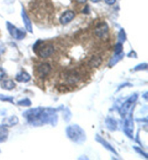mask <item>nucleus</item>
Instances as JSON below:
<instances>
[{
  "label": "nucleus",
  "instance_id": "obj_1",
  "mask_svg": "<svg viewBox=\"0 0 148 160\" xmlns=\"http://www.w3.org/2000/svg\"><path fill=\"white\" fill-rule=\"evenodd\" d=\"M36 48H38V51H36L38 55L40 57L43 58L49 57L54 52V47L52 44H43L41 41H37L36 44L34 46V50Z\"/></svg>",
  "mask_w": 148,
  "mask_h": 160
},
{
  "label": "nucleus",
  "instance_id": "obj_2",
  "mask_svg": "<svg viewBox=\"0 0 148 160\" xmlns=\"http://www.w3.org/2000/svg\"><path fill=\"white\" fill-rule=\"evenodd\" d=\"M67 132L69 137L72 141L79 142V140H83L84 137V133L82 129L78 126H70L67 129Z\"/></svg>",
  "mask_w": 148,
  "mask_h": 160
},
{
  "label": "nucleus",
  "instance_id": "obj_3",
  "mask_svg": "<svg viewBox=\"0 0 148 160\" xmlns=\"http://www.w3.org/2000/svg\"><path fill=\"white\" fill-rule=\"evenodd\" d=\"M66 82H67L69 84H75L77 83L81 79V75L79 72L77 71H69L65 72L63 75Z\"/></svg>",
  "mask_w": 148,
  "mask_h": 160
},
{
  "label": "nucleus",
  "instance_id": "obj_4",
  "mask_svg": "<svg viewBox=\"0 0 148 160\" xmlns=\"http://www.w3.org/2000/svg\"><path fill=\"white\" fill-rule=\"evenodd\" d=\"M7 27H8L9 32L14 38L21 40L25 38V32L22 30L18 29L17 28L14 26V25L13 24H11L10 22H7Z\"/></svg>",
  "mask_w": 148,
  "mask_h": 160
},
{
  "label": "nucleus",
  "instance_id": "obj_5",
  "mask_svg": "<svg viewBox=\"0 0 148 160\" xmlns=\"http://www.w3.org/2000/svg\"><path fill=\"white\" fill-rule=\"evenodd\" d=\"M51 66L50 64L47 63H41L38 67L37 68L36 72H37V75L39 78L43 79L48 75L49 73L51 72Z\"/></svg>",
  "mask_w": 148,
  "mask_h": 160
},
{
  "label": "nucleus",
  "instance_id": "obj_6",
  "mask_svg": "<svg viewBox=\"0 0 148 160\" xmlns=\"http://www.w3.org/2000/svg\"><path fill=\"white\" fill-rule=\"evenodd\" d=\"M75 14L73 11L67 10L64 12L60 17V23L62 25H67L74 18Z\"/></svg>",
  "mask_w": 148,
  "mask_h": 160
},
{
  "label": "nucleus",
  "instance_id": "obj_7",
  "mask_svg": "<svg viewBox=\"0 0 148 160\" xmlns=\"http://www.w3.org/2000/svg\"><path fill=\"white\" fill-rule=\"evenodd\" d=\"M109 31V27L105 23H100L96 27L95 29V34L98 37L100 38H103L106 36Z\"/></svg>",
  "mask_w": 148,
  "mask_h": 160
},
{
  "label": "nucleus",
  "instance_id": "obj_8",
  "mask_svg": "<svg viewBox=\"0 0 148 160\" xmlns=\"http://www.w3.org/2000/svg\"><path fill=\"white\" fill-rule=\"evenodd\" d=\"M22 18L23 20V22H24L25 26L26 28V30H28L29 32H33V28H32V25H31V22H30V20L28 18V15L25 12V9H23L22 10Z\"/></svg>",
  "mask_w": 148,
  "mask_h": 160
},
{
  "label": "nucleus",
  "instance_id": "obj_9",
  "mask_svg": "<svg viewBox=\"0 0 148 160\" xmlns=\"http://www.w3.org/2000/svg\"><path fill=\"white\" fill-rule=\"evenodd\" d=\"M18 123V118L16 116H11L9 118H5L2 121V125L4 126L12 127L15 126Z\"/></svg>",
  "mask_w": 148,
  "mask_h": 160
},
{
  "label": "nucleus",
  "instance_id": "obj_10",
  "mask_svg": "<svg viewBox=\"0 0 148 160\" xmlns=\"http://www.w3.org/2000/svg\"><path fill=\"white\" fill-rule=\"evenodd\" d=\"M137 96L134 95L132 98H130V100H127L125 103H124V104L123 105V106L121 107V110H120L121 113L122 115L125 114L126 112L128 111L129 109H130V108L131 105L132 104V102H134V101H135V100H137Z\"/></svg>",
  "mask_w": 148,
  "mask_h": 160
},
{
  "label": "nucleus",
  "instance_id": "obj_11",
  "mask_svg": "<svg viewBox=\"0 0 148 160\" xmlns=\"http://www.w3.org/2000/svg\"><path fill=\"white\" fill-rule=\"evenodd\" d=\"M1 88L4 89H7V90H11L13 88H15V83L13 80L11 79H6L3 80L1 82Z\"/></svg>",
  "mask_w": 148,
  "mask_h": 160
},
{
  "label": "nucleus",
  "instance_id": "obj_12",
  "mask_svg": "<svg viewBox=\"0 0 148 160\" xmlns=\"http://www.w3.org/2000/svg\"><path fill=\"white\" fill-rule=\"evenodd\" d=\"M16 80L20 82H27L30 80V76L27 72H20L16 76Z\"/></svg>",
  "mask_w": 148,
  "mask_h": 160
},
{
  "label": "nucleus",
  "instance_id": "obj_13",
  "mask_svg": "<svg viewBox=\"0 0 148 160\" xmlns=\"http://www.w3.org/2000/svg\"><path fill=\"white\" fill-rule=\"evenodd\" d=\"M102 62V59L100 57L97 56H94L91 58V59L89 62V66L91 67H97L100 65Z\"/></svg>",
  "mask_w": 148,
  "mask_h": 160
},
{
  "label": "nucleus",
  "instance_id": "obj_14",
  "mask_svg": "<svg viewBox=\"0 0 148 160\" xmlns=\"http://www.w3.org/2000/svg\"><path fill=\"white\" fill-rule=\"evenodd\" d=\"M8 136V131L5 127L0 126V142H4L7 139Z\"/></svg>",
  "mask_w": 148,
  "mask_h": 160
},
{
  "label": "nucleus",
  "instance_id": "obj_15",
  "mask_svg": "<svg viewBox=\"0 0 148 160\" xmlns=\"http://www.w3.org/2000/svg\"><path fill=\"white\" fill-rule=\"evenodd\" d=\"M18 104L23 105V106H30V105H31V102H30L28 99H25V100L19 101Z\"/></svg>",
  "mask_w": 148,
  "mask_h": 160
},
{
  "label": "nucleus",
  "instance_id": "obj_16",
  "mask_svg": "<svg viewBox=\"0 0 148 160\" xmlns=\"http://www.w3.org/2000/svg\"><path fill=\"white\" fill-rule=\"evenodd\" d=\"M119 41H120V42H119L120 43H123V42L126 40V34L123 30H121V32H119Z\"/></svg>",
  "mask_w": 148,
  "mask_h": 160
},
{
  "label": "nucleus",
  "instance_id": "obj_17",
  "mask_svg": "<svg viewBox=\"0 0 148 160\" xmlns=\"http://www.w3.org/2000/svg\"><path fill=\"white\" fill-rule=\"evenodd\" d=\"M122 51V45L121 43H119L116 45V47H115V53L116 55H119V54L121 53Z\"/></svg>",
  "mask_w": 148,
  "mask_h": 160
},
{
  "label": "nucleus",
  "instance_id": "obj_18",
  "mask_svg": "<svg viewBox=\"0 0 148 160\" xmlns=\"http://www.w3.org/2000/svg\"><path fill=\"white\" fill-rule=\"evenodd\" d=\"M0 100L2 101H8V102H13V98L8 97L3 95H0Z\"/></svg>",
  "mask_w": 148,
  "mask_h": 160
},
{
  "label": "nucleus",
  "instance_id": "obj_19",
  "mask_svg": "<svg viewBox=\"0 0 148 160\" xmlns=\"http://www.w3.org/2000/svg\"><path fill=\"white\" fill-rule=\"evenodd\" d=\"M4 76H5V72L2 68L0 67V80L3 79Z\"/></svg>",
  "mask_w": 148,
  "mask_h": 160
},
{
  "label": "nucleus",
  "instance_id": "obj_20",
  "mask_svg": "<svg viewBox=\"0 0 148 160\" xmlns=\"http://www.w3.org/2000/svg\"><path fill=\"white\" fill-rule=\"evenodd\" d=\"M116 0H105V3L109 4V5H112V4H114L115 2H116Z\"/></svg>",
  "mask_w": 148,
  "mask_h": 160
},
{
  "label": "nucleus",
  "instance_id": "obj_21",
  "mask_svg": "<svg viewBox=\"0 0 148 160\" xmlns=\"http://www.w3.org/2000/svg\"><path fill=\"white\" fill-rule=\"evenodd\" d=\"M76 1L80 4H84V3H85L88 0H76Z\"/></svg>",
  "mask_w": 148,
  "mask_h": 160
},
{
  "label": "nucleus",
  "instance_id": "obj_22",
  "mask_svg": "<svg viewBox=\"0 0 148 160\" xmlns=\"http://www.w3.org/2000/svg\"><path fill=\"white\" fill-rule=\"evenodd\" d=\"M91 2H93V3H98V2H99L100 1H101V0H90Z\"/></svg>",
  "mask_w": 148,
  "mask_h": 160
}]
</instances>
